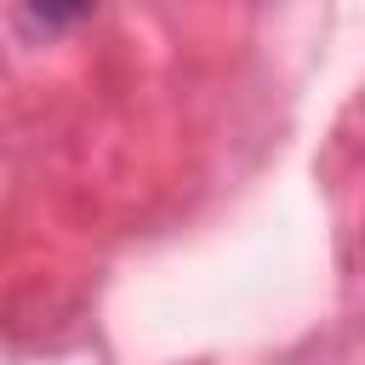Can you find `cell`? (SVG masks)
Masks as SVG:
<instances>
[{
  "instance_id": "1",
  "label": "cell",
  "mask_w": 365,
  "mask_h": 365,
  "mask_svg": "<svg viewBox=\"0 0 365 365\" xmlns=\"http://www.w3.org/2000/svg\"><path fill=\"white\" fill-rule=\"evenodd\" d=\"M29 6H34L46 23H74V17H80L91 0H29Z\"/></svg>"
}]
</instances>
